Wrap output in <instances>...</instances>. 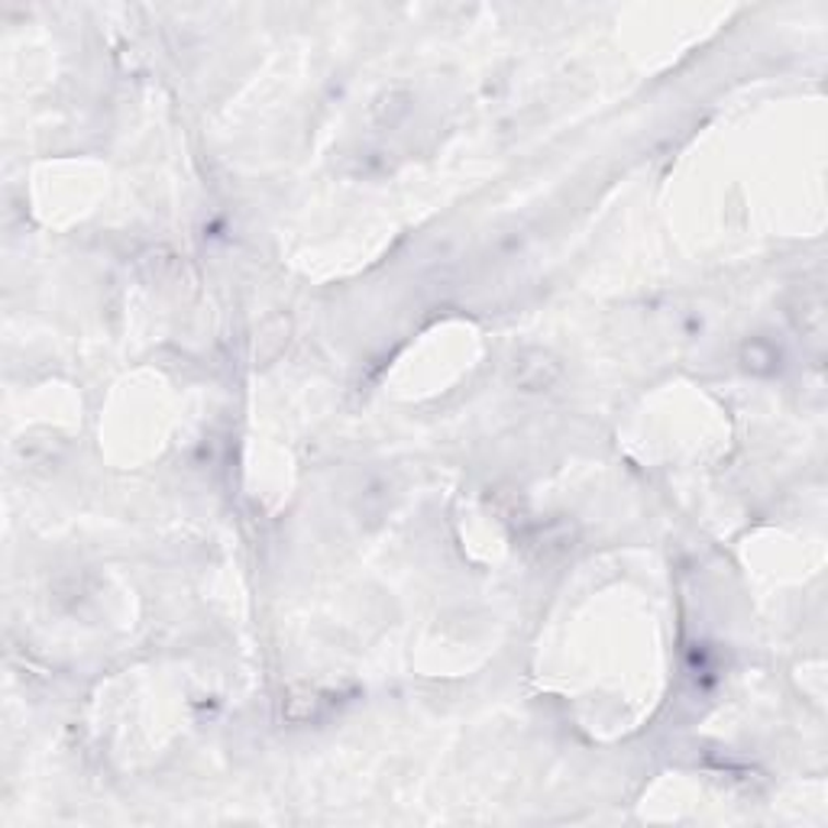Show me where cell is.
I'll return each instance as SVG.
<instances>
[{
	"label": "cell",
	"mask_w": 828,
	"mask_h": 828,
	"mask_svg": "<svg viewBox=\"0 0 828 828\" xmlns=\"http://www.w3.org/2000/svg\"><path fill=\"white\" fill-rule=\"evenodd\" d=\"M560 379V363L544 349H528L525 356H518L515 366V382L528 392H548L553 382Z\"/></svg>",
	"instance_id": "cell-1"
}]
</instances>
